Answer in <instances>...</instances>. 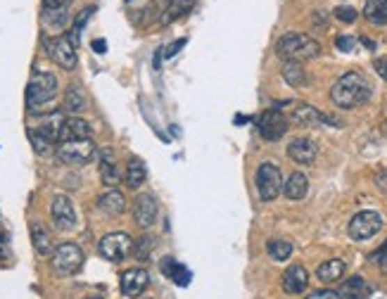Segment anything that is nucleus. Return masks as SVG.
Wrapping results in <instances>:
<instances>
[{
	"instance_id": "f257e3e1",
	"label": "nucleus",
	"mask_w": 387,
	"mask_h": 299,
	"mask_svg": "<svg viewBox=\"0 0 387 299\" xmlns=\"http://www.w3.org/2000/svg\"><path fill=\"white\" fill-rule=\"evenodd\" d=\"M371 95H373V86L361 72L342 74L331 88L333 105L340 109H354V107L366 105V102L371 100Z\"/></svg>"
},
{
	"instance_id": "f03ea898",
	"label": "nucleus",
	"mask_w": 387,
	"mask_h": 299,
	"mask_svg": "<svg viewBox=\"0 0 387 299\" xmlns=\"http://www.w3.org/2000/svg\"><path fill=\"white\" fill-rule=\"evenodd\" d=\"M276 55L283 62H307L321 55V43L307 33H285L276 43Z\"/></svg>"
},
{
	"instance_id": "7ed1b4c3",
	"label": "nucleus",
	"mask_w": 387,
	"mask_h": 299,
	"mask_svg": "<svg viewBox=\"0 0 387 299\" xmlns=\"http://www.w3.org/2000/svg\"><path fill=\"white\" fill-rule=\"evenodd\" d=\"M97 154V147L90 138H81V140H62L57 143V157L65 164L74 166H84L88 162H93Z\"/></svg>"
},
{
	"instance_id": "20e7f679",
	"label": "nucleus",
	"mask_w": 387,
	"mask_h": 299,
	"mask_svg": "<svg viewBox=\"0 0 387 299\" xmlns=\"http://www.w3.org/2000/svg\"><path fill=\"white\" fill-rule=\"evenodd\" d=\"M57 93V79L50 72H36L26 86V102L31 109L48 105Z\"/></svg>"
},
{
	"instance_id": "39448f33",
	"label": "nucleus",
	"mask_w": 387,
	"mask_h": 299,
	"mask_svg": "<svg viewBox=\"0 0 387 299\" xmlns=\"http://www.w3.org/2000/svg\"><path fill=\"white\" fill-rule=\"evenodd\" d=\"M50 266L57 275H74L84 266V252L77 243H65L55 247V252L50 254Z\"/></svg>"
},
{
	"instance_id": "423d86ee",
	"label": "nucleus",
	"mask_w": 387,
	"mask_h": 299,
	"mask_svg": "<svg viewBox=\"0 0 387 299\" xmlns=\"http://www.w3.org/2000/svg\"><path fill=\"white\" fill-rule=\"evenodd\" d=\"M254 183H257V193L264 202H274L276 197L283 193V174L276 164L264 162L257 169V176H254Z\"/></svg>"
},
{
	"instance_id": "0eeeda50",
	"label": "nucleus",
	"mask_w": 387,
	"mask_h": 299,
	"mask_svg": "<svg viewBox=\"0 0 387 299\" xmlns=\"http://www.w3.org/2000/svg\"><path fill=\"white\" fill-rule=\"evenodd\" d=\"M380 228H383V216H380L378 211L366 209V211H359V214L352 216L347 233L352 240L361 243V240H368V238H373V235H378Z\"/></svg>"
},
{
	"instance_id": "6e6552de",
	"label": "nucleus",
	"mask_w": 387,
	"mask_h": 299,
	"mask_svg": "<svg viewBox=\"0 0 387 299\" xmlns=\"http://www.w3.org/2000/svg\"><path fill=\"white\" fill-rule=\"evenodd\" d=\"M97 250H100V254L105 257L107 261L119 264L134 252V238H131L129 233H107L105 238L100 240Z\"/></svg>"
},
{
	"instance_id": "1a4fd4ad",
	"label": "nucleus",
	"mask_w": 387,
	"mask_h": 299,
	"mask_svg": "<svg viewBox=\"0 0 387 299\" xmlns=\"http://www.w3.org/2000/svg\"><path fill=\"white\" fill-rule=\"evenodd\" d=\"M287 117L281 112V109H267V112H262L257 117V131L259 136L264 138V140L269 143H276L281 140L283 136L287 134Z\"/></svg>"
},
{
	"instance_id": "9d476101",
	"label": "nucleus",
	"mask_w": 387,
	"mask_h": 299,
	"mask_svg": "<svg viewBox=\"0 0 387 299\" xmlns=\"http://www.w3.org/2000/svg\"><path fill=\"white\" fill-rule=\"evenodd\" d=\"M45 50L53 57V62L57 67L72 72L77 67V45L69 41L67 36H55V38H45Z\"/></svg>"
},
{
	"instance_id": "9b49d317",
	"label": "nucleus",
	"mask_w": 387,
	"mask_h": 299,
	"mask_svg": "<svg viewBox=\"0 0 387 299\" xmlns=\"http://www.w3.org/2000/svg\"><path fill=\"white\" fill-rule=\"evenodd\" d=\"M50 216L60 231H72L77 226V209L67 195H55L53 204H50Z\"/></svg>"
},
{
	"instance_id": "f8f14e48",
	"label": "nucleus",
	"mask_w": 387,
	"mask_h": 299,
	"mask_svg": "<svg viewBox=\"0 0 387 299\" xmlns=\"http://www.w3.org/2000/svg\"><path fill=\"white\" fill-rule=\"evenodd\" d=\"M148 285H150V273L145 268H129V271L121 273V292H124V297L129 299L141 297Z\"/></svg>"
},
{
	"instance_id": "ddd939ff",
	"label": "nucleus",
	"mask_w": 387,
	"mask_h": 299,
	"mask_svg": "<svg viewBox=\"0 0 387 299\" xmlns=\"http://www.w3.org/2000/svg\"><path fill=\"white\" fill-rule=\"evenodd\" d=\"M97 157H100V178H102V183H105L107 188H114L117 183L124 181V174H121L112 147L97 150Z\"/></svg>"
},
{
	"instance_id": "4468645a",
	"label": "nucleus",
	"mask_w": 387,
	"mask_h": 299,
	"mask_svg": "<svg viewBox=\"0 0 387 299\" xmlns=\"http://www.w3.org/2000/svg\"><path fill=\"white\" fill-rule=\"evenodd\" d=\"M159 214V207L157 200L152 195H138L136 202H134V221L141 228H150L155 223V218Z\"/></svg>"
},
{
	"instance_id": "2eb2a0df",
	"label": "nucleus",
	"mask_w": 387,
	"mask_h": 299,
	"mask_svg": "<svg viewBox=\"0 0 387 299\" xmlns=\"http://www.w3.org/2000/svg\"><path fill=\"white\" fill-rule=\"evenodd\" d=\"M316 154H319V147L311 138H294L287 145V157L297 164H314Z\"/></svg>"
},
{
	"instance_id": "dca6fc26",
	"label": "nucleus",
	"mask_w": 387,
	"mask_h": 299,
	"mask_svg": "<svg viewBox=\"0 0 387 299\" xmlns=\"http://www.w3.org/2000/svg\"><path fill=\"white\" fill-rule=\"evenodd\" d=\"M281 285H283V290H285L287 295H299V292H304V290H307V285H309L307 268H304L302 264H292V266L287 268L285 273H283Z\"/></svg>"
},
{
	"instance_id": "f3484780",
	"label": "nucleus",
	"mask_w": 387,
	"mask_h": 299,
	"mask_svg": "<svg viewBox=\"0 0 387 299\" xmlns=\"http://www.w3.org/2000/svg\"><path fill=\"white\" fill-rule=\"evenodd\" d=\"M292 122L299 126H316V124H340L338 119H331L328 114L319 112L311 105H297L292 112Z\"/></svg>"
},
{
	"instance_id": "a211bd4d",
	"label": "nucleus",
	"mask_w": 387,
	"mask_h": 299,
	"mask_svg": "<svg viewBox=\"0 0 387 299\" xmlns=\"http://www.w3.org/2000/svg\"><path fill=\"white\" fill-rule=\"evenodd\" d=\"M148 178V166L141 157H129L126 162V171H124V183L129 191H138V188L145 183Z\"/></svg>"
},
{
	"instance_id": "6ab92c4d",
	"label": "nucleus",
	"mask_w": 387,
	"mask_h": 299,
	"mask_svg": "<svg viewBox=\"0 0 387 299\" xmlns=\"http://www.w3.org/2000/svg\"><path fill=\"white\" fill-rule=\"evenodd\" d=\"M81 138H90V126L81 117H69L62 122L60 129V143L62 140H81Z\"/></svg>"
},
{
	"instance_id": "aec40b11",
	"label": "nucleus",
	"mask_w": 387,
	"mask_h": 299,
	"mask_svg": "<svg viewBox=\"0 0 387 299\" xmlns=\"http://www.w3.org/2000/svg\"><path fill=\"white\" fill-rule=\"evenodd\" d=\"M31 243H33V250H36L38 257H50L55 252L53 235H50V231L43 226V223H33L31 226Z\"/></svg>"
},
{
	"instance_id": "412c9836",
	"label": "nucleus",
	"mask_w": 387,
	"mask_h": 299,
	"mask_svg": "<svg viewBox=\"0 0 387 299\" xmlns=\"http://www.w3.org/2000/svg\"><path fill=\"white\" fill-rule=\"evenodd\" d=\"M97 209L105 211V214H112V216H119L126 211V200L124 195H121L119 191H114V188H109V191H105L97 197Z\"/></svg>"
},
{
	"instance_id": "4be33fe9",
	"label": "nucleus",
	"mask_w": 387,
	"mask_h": 299,
	"mask_svg": "<svg viewBox=\"0 0 387 299\" xmlns=\"http://www.w3.org/2000/svg\"><path fill=\"white\" fill-rule=\"evenodd\" d=\"M307 191H309V181L302 171L290 174V178L285 181V186H283V195H285L287 200H292V202H299V200L307 197Z\"/></svg>"
},
{
	"instance_id": "5701e85b",
	"label": "nucleus",
	"mask_w": 387,
	"mask_h": 299,
	"mask_svg": "<svg viewBox=\"0 0 387 299\" xmlns=\"http://www.w3.org/2000/svg\"><path fill=\"white\" fill-rule=\"evenodd\" d=\"M345 271H347V264L342 259H331V261L321 264L319 271H316V278L321 283H338V280H342Z\"/></svg>"
},
{
	"instance_id": "b1692460",
	"label": "nucleus",
	"mask_w": 387,
	"mask_h": 299,
	"mask_svg": "<svg viewBox=\"0 0 387 299\" xmlns=\"http://www.w3.org/2000/svg\"><path fill=\"white\" fill-rule=\"evenodd\" d=\"M366 295H368V285H366V280H363L361 275H352V278L345 280V283L340 285V290H338L340 299H363Z\"/></svg>"
},
{
	"instance_id": "393cba45",
	"label": "nucleus",
	"mask_w": 387,
	"mask_h": 299,
	"mask_svg": "<svg viewBox=\"0 0 387 299\" xmlns=\"http://www.w3.org/2000/svg\"><path fill=\"white\" fill-rule=\"evenodd\" d=\"M283 79H285L287 86L292 88H304L309 83V74L307 69L302 67V62H285L283 67Z\"/></svg>"
},
{
	"instance_id": "a878e982",
	"label": "nucleus",
	"mask_w": 387,
	"mask_h": 299,
	"mask_svg": "<svg viewBox=\"0 0 387 299\" xmlns=\"http://www.w3.org/2000/svg\"><path fill=\"white\" fill-rule=\"evenodd\" d=\"M43 26L48 29L50 33H60L62 29H67V26H69L67 8H60V10H48V8H43Z\"/></svg>"
},
{
	"instance_id": "bb28decb",
	"label": "nucleus",
	"mask_w": 387,
	"mask_h": 299,
	"mask_svg": "<svg viewBox=\"0 0 387 299\" xmlns=\"http://www.w3.org/2000/svg\"><path fill=\"white\" fill-rule=\"evenodd\" d=\"M29 140H31L33 150H36L40 157H50L53 152H57V143L38 129H29Z\"/></svg>"
},
{
	"instance_id": "cd10ccee",
	"label": "nucleus",
	"mask_w": 387,
	"mask_h": 299,
	"mask_svg": "<svg viewBox=\"0 0 387 299\" xmlns=\"http://www.w3.org/2000/svg\"><path fill=\"white\" fill-rule=\"evenodd\" d=\"M86 105H88V100H86V93H84V88L81 86H69L67 88V93H65V109L69 114H79V112H84Z\"/></svg>"
},
{
	"instance_id": "c85d7f7f",
	"label": "nucleus",
	"mask_w": 387,
	"mask_h": 299,
	"mask_svg": "<svg viewBox=\"0 0 387 299\" xmlns=\"http://www.w3.org/2000/svg\"><path fill=\"white\" fill-rule=\"evenodd\" d=\"M363 17L375 26H385L387 24V0H368L366 8H363Z\"/></svg>"
},
{
	"instance_id": "c756f323",
	"label": "nucleus",
	"mask_w": 387,
	"mask_h": 299,
	"mask_svg": "<svg viewBox=\"0 0 387 299\" xmlns=\"http://www.w3.org/2000/svg\"><path fill=\"white\" fill-rule=\"evenodd\" d=\"M161 273H166L176 285H181V287H186L190 283L188 268L183 266V264H176L174 259H164V261H161Z\"/></svg>"
},
{
	"instance_id": "7c9ffc66",
	"label": "nucleus",
	"mask_w": 387,
	"mask_h": 299,
	"mask_svg": "<svg viewBox=\"0 0 387 299\" xmlns=\"http://www.w3.org/2000/svg\"><path fill=\"white\" fill-rule=\"evenodd\" d=\"M193 5V0H164V13H161V22H171L183 13H188V8Z\"/></svg>"
},
{
	"instance_id": "2f4dec72",
	"label": "nucleus",
	"mask_w": 387,
	"mask_h": 299,
	"mask_svg": "<svg viewBox=\"0 0 387 299\" xmlns=\"http://www.w3.org/2000/svg\"><path fill=\"white\" fill-rule=\"evenodd\" d=\"M267 252L274 261H285V259L292 257V243H287V240H271L267 245Z\"/></svg>"
},
{
	"instance_id": "473e14b6",
	"label": "nucleus",
	"mask_w": 387,
	"mask_h": 299,
	"mask_svg": "<svg viewBox=\"0 0 387 299\" xmlns=\"http://www.w3.org/2000/svg\"><path fill=\"white\" fill-rule=\"evenodd\" d=\"M155 250V238L152 235H143L141 240H136L134 243V257L138 261H148V257L152 254Z\"/></svg>"
},
{
	"instance_id": "72a5a7b5",
	"label": "nucleus",
	"mask_w": 387,
	"mask_h": 299,
	"mask_svg": "<svg viewBox=\"0 0 387 299\" xmlns=\"http://www.w3.org/2000/svg\"><path fill=\"white\" fill-rule=\"evenodd\" d=\"M335 19L345 22V24H354L356 17H359V13H356L354 8H349V5H340V8H335Z\"/></svg>"
},
{
	"instance_id": "f704fd0d",
	"label": "nucleus",
	"mask_w": 387,
	"mask_h": 299,
	"mask_svg": "<svg viewBox=\"0 0 387 299\" xmlns=\"http://www.w3.org/2000/svg\"><path fill=\"white\" fill-rule=\"evenodd\" d=\"M335 48L342 50V53H352L356 48V38L354 36H338L335 38Z\"/></svg>"
},
{
	"instance_id": "c9c22d12",
	"label": "nucleus",
	"mask_w": 387,
	"mask_h": 299,
	"mask_svg": "<svg viewBox=\"0 0 387 299\" xmlns=\"http://www.w3.org/2000/svg\"><path fill=\"white\" fill-rule=\"evenodd\" d=\"M371 261L378 264V266L383 268V271H387V240H385V245L380 247V250L371 257Z\"/></svg>"
},
{
	"instance_id": "e433bc0d",
	"label": "nucleus",
	"mask_w": 387,
	"mask_h": 299,
	"mask_svg": "<svg viewBox=\"0 0 387 299\" xmlns=\"http://www.w3.org/2000/svg\"><path fill=\"white\" fill-rule=\"evenodd\" d=\"M186 45V38H181V41H176V43H171V45H166L164 50H159V55H164V60H169V57H174L178 50Z\"/></svg>"
},
{
	"instance_id": "4c0bfd02",
	"label": "nucleus",
	"mask_w": 387,
	"mask_h": 299,
	"mask_svg": "<svg viewBox=\"0 0 387 299\" xmlns=\"http://www.w3.org/2000/svg\"><path fill=\"white\" fill-rule=\"evenodd\" d=\"M304 299H340V297H338V292H333V290H316Z\"/></svg>"
},
{
	"instance_id": "58836bf2",
	"label": "nucleus",
	"mask_w": 387,
	"mask_h": 299,
	"mask_svg": "<svg viewBox=\"0 0 387 299\" xmlns=\"http://www.w3.org/2000/svg\"><path fill=\"white\" fill-rule=\"evenodd\" d=\"M373 69L378 72L380 79H385L387 81V57H378V60L373 62Z\"/></svg>"
},
{
	"instance_id": "ea45409f",
	"label": "nucleus",
	"mask_w": 387,
	"mask_h": 299,
	"mask_svg": "<svg viewBox=\"0 0 387 299\" xmlns=\"http://www.w3.org/2000/svg\"><path fill=\"white\" fill-rule=\"evenodd\" d=\"M69 0H43V8L48 10H60V8H67Z\"/></svg>"
},
{
	"instance_id": "a19ab883",
	"label": "nucleus",
	"mask_w": 387,
	"mask_h": 299,
	"mask_svg": "<svg viewBox=\"0 0 387 299\" xmlns=\"http://www.w3.org/2000/svg\"><path fill=\"white\" fill-rule=\"evenodd\" d=\"M5 257H8V235L0 228V259H5Z\"/></svg>"
},
{
	"instance_id": "79ce46f5",
	"label": "nucleus",
	"mask_w": 387,
	"mask_h": 299,
	"mask_svg": "<svg viewBox=\"0 0 387 299\" xmlns=\"http://www.w3.org/2000/svg\"><path fill=\"white\" fill-rule=\"evenodd\" d=\"M375 183H378V188H380V191L387 193V174H385V171H380V174L375 176Z\"/></svg>"
},
{
	"instance_id": "37998d69",
	"label": "nucleus",
	"mask_w": 387,
	"mask_h": 299,
	"mask_svg": "<svg viewBox=\"0 0 387 299\" xmlns=\"http://www.w3.org/2000/svg\"><path fill=\"white\" fill-rule=\"evenodd\" d=\"M314 24L326 29V24H328V22H326V13H314Z\"/></svg>"
},
{
	"instance_id": "c03bdc74",
	"label": "nucleus",
	"mask_w": 387,
	"mask_h": 299,
	"mask_svg": "<svg viewBox=\"0 0 387 299\" xmlns=\"http://www.w3.org/2000/svg\"><path fill=\"white\" fill-rule=\"evenodd\" d=\"M93 50H95V53H105V50H107L105 41H95V43H93Z\"/></svg>"
},
{
	"instance_id": "a18cd8bd",
	"label": "nucleus",
	"mask_w": 387,
	"mask_h": 299,
	"mask_svg": "<svg viewBox=\"0 0 387 299\" xmlns=\"http://www.w3.org/2000/svg\"><path fill=\"white\" fill-rule=\"evenodd\" d=\"M88 299H105V297H100V295H95V297H88Z\"/></svg>"
}]
</instances>
